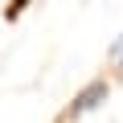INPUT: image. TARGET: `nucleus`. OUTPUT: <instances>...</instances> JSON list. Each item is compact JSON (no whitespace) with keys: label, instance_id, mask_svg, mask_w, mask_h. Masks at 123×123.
Returning <instances> with one entry per match:
<instances>
[{"label":"nucleus","instance_id":"nucleus-1","mask_svg":"<svg viewBox=\"0 0 123 123\" xmlns=\"http://www.w3.org/2000/svg\"><path fill=\"white\" fill-rule=\"evenodd\" d=\"M103 98H107V82H103V78H94L82 94H74V103L66 107V119H62V123H78L82 115H90L94 107H103Z\"/></svg>","mask_w":123,"mask_h":123},{"label":"nucleus","instance_id":"nucleus-2","mask_svg":"<svg viewBox=\"0 0 123 123\" xmlns=\"http://www.w3.org/2000/svg\"><path fill=\"white\" fill-rule=\"evenodd\" d=\"M111 62H119V70H123V33L111 41Z\"/></svg>","mask_w":123,"mask_h":123}]
</instances>
